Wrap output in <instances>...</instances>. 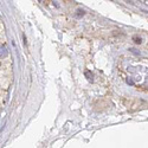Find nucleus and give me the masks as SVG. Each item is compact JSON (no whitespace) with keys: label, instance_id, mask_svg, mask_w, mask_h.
<instances>
[{"label":"nucleus","instance_id":"1","mask_svg":"<svg viewBox=\"0 0 148 148\" xmlns=\"http://www.w3.org/2000/svg\"><path fill=\"white\" fill-rule=\"evenodd\" d=\"M133 39H134V42L136 43V44H141V43H142V39H141V37L134 36V37H133Z\"/></svg>","mask_w":148,"mask_h":148}]
</instances>
